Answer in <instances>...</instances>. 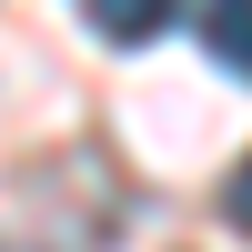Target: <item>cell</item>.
I'll return each instance as SVG.
<instances>
[{
    "label": "cell",
    "instance_id": "1",
    "mask_svg": "<svg viewBox=\"0 0 252 252\" xmlns=\"http://www.w3.org/2000/svg\"><path fill=\"white\" fill-rule=\"evenodd\" d=\"M81 10H91V31H101V40H121V51H131V40L172 31V10H182V0H81Z\"/></svg>",
    "mask_w": 252,
    "mask_h": 252
},
{
    "label": "cell",
    "instance_id": "2",
    "mask_svg": "<svg viewBox=\"0 0 252 252\" xmlns=\"http://www.w3.org/2000/svg\"><path fill=\"white\" fill-rule=\"evenodd\" d=\"M202 40H212L222 71L252 81V0H202Z\"/></svg>",
    "mask_w": 252,
    "mask_h": 252
},
{
    "label": "cell",
    "instance_id": "3",
    "mask_svg": "<svg viewBox=\"0 0 252 252\" xmlns=\"http://www.w3.org/2000/svg\"><path fill=\"white\" fill-rule=\"evenodd\" d=\"M222 212H232V222H242V232H252V161H242V172H232V182H222Z\"/></svg>",
    "mask_w": 252,
    "mask_h": 252
}]
</instances>
